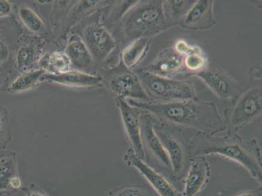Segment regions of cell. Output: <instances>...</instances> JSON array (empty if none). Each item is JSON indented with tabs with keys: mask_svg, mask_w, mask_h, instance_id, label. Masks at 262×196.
Returning a JSON list of instances; mask_svg holds the SVG:
<instances>
[{
	"mask_svg": "<svg viewBox=\"0 0 262 196\" xmlns=\"http://www.w3.org/2000/svg\"><path fill=\"white\" fill-rule=\"evenodd\" d=\"M131 106L151 114L156 121L173 127L195 129L216 135L226 130L225 119L213 102L195 99L171 102L126 100Z\"/></svg>",
	"mask_w": 262,
	"mask_h": 196,
	"instance_id": "1",
	"label": "cell"
},
{
	"mask_svg": "<svg viewBox=\"0 0 262 196\" xmlns=\"http://www.w3.org/2000/svg\"><path fill=\"white\" fill-rule=\"evenodd\" d=\"M189 149L191 160L216 154L237 162L261 186V150L256 139L245 140L238 133L216 136L199 131L190 140Z\"/></svg>",
	"mask_w": 262,
	"mask_h": 196,
	"instance_id": "2",
	"label": "cell"
},
{
	"mask_svg": "<svg viewBox=\"0 0 262 196\" xmlns=\"http://www.w3.org/2000/svg\"><path fill=\"white\" fill-rule=\"evenodd\" d=\"M122 23L124 34L131 42L155 38L173 28L164 16L163 0L137 1L123 16Z\"/></svg>",
	"mask_w": 262,
	"mask_h": 196,
	"instance_id": "3",
	"label": "cell"
},
{
	"mask_svg": "<svg viewBox=\"0 0 262 196\" xmlns=\"http://www.w3.org/2000/svg\"><path fill=\"white\" fill-rule=\"evenodd\" d=\"M262 114L261 82H249L248 87L225 111L226 131L235 134L248 124L260 120Z\"/></svg>",
	"mask_w": 262,
	"mask_h": 196,
	"instance_id": "4",
	"label": "cell"
},
{
	"mask_svg": "<svg viewBox=\"0 0 262 196\" xmlns=\"http://www.w3.org/2000/svg\"><path fill=\"white\" fill-rule=\"evenodd\" d=\"M150 101L171 102L195 99L194 84L187 80L162 77L140 68L135 71Z\"/></svg>",
	"mask_w": 262,
	"mask_h": 196,
	"instance_id": "5",
	"label": "cell"
},
{
	"mask_svg": "<svg viewBox=\"0 0 262 196\" xmlns=\"http://www.w3.org/2000/svg\"><path fill=\"white\" fill-rule=\"evenodd\" d=\"M154 130L170 159L172 167L171 182L182 180L191 163L189 145L183 138L182 129L161 123L154 118Z\"/></svg>",
	"mask_w": 262,
	"mask_h": 196,
	"instance_id": "6",
	"label": "cell"
},
{
	"mask_svg": "<svg viewBox=\"0 0 262 196\" xmlns=\"http://www.w3.org/2000/svg\"><path fill=\"white\" fill-rule=\"evenodd\" d=\"M154 123V117L142 111L140 116V130L144 162L171 182L172 167L171 162L167 152L155 133Z\"/></svg>",
	"mask_w": 262,
	"mask_h": 196,
	"instance_id": "7",
	"label": "cell"
},
{
	"mask_svg": "<svg viewBox=\"0 0 262 196\" xmlns=\"http://www.w3.org/2000/svg\"><path fill=\"white\" fill-rule=\"evenodd\" d=\"M190 76L199 79L219 99L231 104L244 90L241 84L220 66L209 64L202 71Z\"/></svg>",
	"mask_w": 262,
	"mask_h": 196,
	"instance_id": "8",
	"label": "cell"
},
{
	"mask_svg": "<svg viewBox=\"0 0 262 196\" xmlns=\"http://www.w3.org/2000/svg\"><path fill=\"white\" fill-rule=\"evenodd\" d=\"M118 71L109 83L110 88L117 97L125 100L150 101L135 71L126 68L123 64Z\"/></svg>",
	"mask_w": 262,
	"mask_h": 196,
	"instance_id": "9",
	"label": "cell"
},
{
	"mask_svg": "<svg viewBox=\"0 0 262 196\" xmlns=\"http://www.w3.org/2000/svg\"><path fill=\"white\" fill-rule=\"evenodd\" d=\"M124 159L128 166L135 167L144 177L159 196H182L169 179L139 159L131 148L126 152Z\"/></svg>",
	"mask_w": 262,
	"mask_h": 196,
	"instance_id": "10",
	"label": "cell"
},
{
	"mask_svg": "<svg viewBox=\"0 0 262 196\" xmlns=\"http://www.w3.org/2000/svg\"><path fill=\"white\" fill-rule=\"evenodd\" d=\"M185 56L174 48H166L161 51L154 61L143 70L162 77L175 79L179 75L185 76Z\"/></svg>",
	"mask_w": 262,
	"mask_h": 196,
	"instance_id": "11",
	"label": "cell"
},
{
	"mask_svg": "<svg viewBox=\"0 0 262 196\" xmlns=\"http://www.w3.org/2000/svg\"><path fill=\"white\" fill-rule=\"evenodd\" d=\"M116 104L120 109L121 120L131 149L139 159L144 161L140 130V116L142 111L131 106L125 100L121 98H116Z\"/></svg>",
	"mask_w": 262,
	"mask_h": 196,
	"instance_id": "12",
	"label": "cell"
},
{
	"mask_svg": "<svg viewBox=\"0 0 262 196\" xmlns=\"http://www.w3.org/2000/svg\"><path fill=\"white\" fill-rule=\"evenodd\" d=\"M214 5L213 0L195 2L178 26L190 31L208 30L215 27L217 21L214 13Z\"/></svg>",
	"mask_w": 262,
	"mask_h": 196,
	"instance_id": "13",
	"label": "cell"
},
{
	"mask_svg": "<svg viewBox=\"0 0 262 196\" xmlns=\"http://www.w3.org/2000/svg\"><path fill=\"white\" fill-rule=\"evenodd\" d=\"M83 41L93 59L97 61L105 60L116 47V41L111 33L99 24H94L85 28Z\"/></svg>",
	"mask_w": 262,
	"mask_h": 196,
	"instance_id": "14",
	"label": "cell"
},
{
	"mask_svg": "<svg viewBox=\"0 0 262 196\" xmlns=\"http://www.w3.org/2000/svg\"><path fill=\"white\" fill-rule=\"evenodd\" d=\"M186 176L182 196L199 195L208 185L211 178L210 166L206 156L192 159Z\"/></svg>",
	"mask_w": 262,
	"mask_h": 196,
	"instance_id": "15",
	"label": "cell"
},
{
	"mask_svg": "<svg viewBox=\"0 0 262 196\" xmlns=\"http://www.w3.org/2000/svg\"><path fill=\"white\" fill-rule=\"evenodd\" d=\"M40 81L80 87H99L102 85V80L99 76L77 71H68L57 75L45 73L40 78Z\"/></svg>",
	"mask_w": 262,
	"mask_h": 196,
	"instance_id": "16",
	"label": "cell"
},
{
	"mask_svg": "<svg viewBox=\"0 0 262 196\" xmlns=\"http://www.w3.org/2000/svg\"><path fill=\"white\" fill-rule=\"evenodd\" d=\"M154 39L151 37H140L131 42L123 49L121 54L123 65L131 70L139 66L148 54Z\"/></svg>",
	"mask_w": 262,
	"mask_h": 196,
	"instance_id": "17",
	"label": "cell"
},
{
	"mask_svg": "<svg viewBox=\"0 0 262 196\" xmlns=\"http://www.w3.org/2000/svg\"><path fill=\"white\" fill-rule=\"evenodd\" d=\"M66 54L74 66L78 68H87L92 63L93 58L84 41L77 35L70 38Z\"/></svg>",
	"mask_w": 262,
	"mask_h": 196,
	"instance_id": "18",
	"label": "cell"
},
{
	"mask_svg": "<svg viewBox=\"0 0 262 196\" xmlns=\"http://www.w3.org/2000/svg\"><path fill=\"white\" fill-rule=\"evenodd\" d=\"M196 0H163L164 16L172 27L178 26Z\"/></svg>",
	"mask_w": 262,
	"mask_h": 196,
	"instance_id": "19",
	"label": "cell"
},
{
	"mask_svg": "<svg viewBox=\"0 0 262 196\" xmlns=\"http://www.w3.org/2000/svg\"><path fill=\"white\" fill-rule=\"evenodd\" d=\"M41 43L30 42L18 48L15 57V66L19 71L25 73L30 71L31 68L36 61L38 56L41 51Z\"/></svg>",
	"mask_w": 262,
	"mask_h": 196,
	"instance_id": "20",
	"label": "cell"
},
{
	"mask_svg": "<svg viewBox=\"0 0 262 196\" xmlns=\"http://www.w3.org/2000/svg\"><path fill=\"white\" fill-rule=\"evenodd\" d=\"M40 69L49 74H60L69 71L71 62L66 53L54 51L49 52L40 57L38 62Z\"/></svg>",
	"mask_w": 262,
	"mask_h": 196,
	"instance_id": "21",
	"label": "cell"
},
{
	"mask_svg": "<svg viewBox=\"0 0 262 196\" xmlns=\"http://www.w3.org/2000/svg\"><path fill=\"white\" fill-rule=\"evenodd\" d=\"M44 74L45 71L40 69L26 71L11 83L7 91L11 94H16L29 90L40 81Z\"/></svg>",
	"mask_w": 262,
	"mask_h": 196,
	"instance_id": "22",
	"label": "cell"
},
{
	"mask_svg": "<svg viewBox=\"0 0 262 196\" xmlns=\"http://www.w3.org/2000/svg\"><path fill=\"white\" fill-rule=\"evenodd\" d=\"M16 160L11 153L6 152L0 159V192L11 188L12 181L16 178Z\"/></svg>",
	"mask_w": 262,
	"mask_h": 196,
	"instance_id": "23",
	"label": "cell"
},
{
	"mask_svg": "<svg viewBox=\"0 0 262 196\" xmlns=\"http://www.w3.org/2000/svg\"><path fill=\"white\" fill-rule=\"evenodd\" d=\"M209 64L208 58L202 49L201 51L193 52L185 56L184 66L185 76H190L193 74L199 72Z\"/></svg>",
	"mask_w": 262,
	"mask_h": 196,
	"instance_id": "24",
	"label": "cell"
},
{
	"mask_svg": "<svg viewBox=\"0 0 262 196\" xmlns=\"http://www.w3.org/2000/svg\"><path fill=\"white\" fill-rule=\"evenodd\" d=\"M19 16L28 29L33 32H38L43 27V23L39 16L32 9L22 7L19 9Z\"/></svg>",
	"mask_w": 262,
	"mask_h": 196,
	"instance_id": "25",
	"label": "cell"
},
{
	"mask_svg": "<svg viewBox=\"0 0 262 196\" xmlns=\"http://www.w3.org/2000/svg\"><path fill=\"white\" fill-rule=\"evenodd\" d=\"M10 140L8 111L6 107L0 106V152L7 147Z\"/></svg>",
	"mask_w": 262,
	"mask_h": 196,
	"instance_id": "26",
	"label": "cell"
},
{
	"mask_svg": "<svg viewBox=\"0 0 262 196\" xmlns=\"http://www.w3.org/2000/svg\"><path fill=\"white\" fill-rule=\"evenodd\" d=\"M111 196H157L150 189L143 185H128L116 189Z\"/></svg>",
	"mask_w": 262,
	"mask_h": 196,
	"instance_id": "27",
	"label": "cell"
},
{
	"mask_svg": "<svg viewBox=\"0 0 262 196\" xmlns=\"http://www.w3.org/2000/svg\"><path fill=\"white\" fill-rule=\"evenodd\" d=\"M11 50L7 37L3 30L0 29V66L8 61L10 56Z\"/></svg>",
	"mask_w": 262,
	"mask_h": 196,
	"instance_id": "28",
	"label": "cell"
},
{
	"mask_svg": "<svg viewBox=\"0 0 262 196\" xmlns=\"http://www.w3.org/2000/svg\"><path fill=\"white\" fill-rule=\"evenodd\" d=\"M173 48L180 52V54L185 56L187 55L198 52L202 50L201 48L197 45H190L185 40H180L176 42Z\"/></svg>",
	"mask_w": 262,
	"mask_h": 196,
	"instance_id": "29",
	"label": "cell"
},
{
	"mask_svg": "<svg viewBox=\"0 0 262 196\" xmlns=\"http://www.w3.org/2000/svg\"><path fill=\"white\" fill-rule=\"evenodd\" d=\"M250 82H261V63L254 64L249 70Z\"/></svg>",
	"mask_w": 262,
	"mask_h": 196,
	"instance_id": "30",
	"label": "cell"
},
{
	"mask_svg": "<svg viewBox=\"0 0 262 196\" xmlns=\"http://www.w3.org/2000/svg\"><path fill=\"white\" fill-rule=\"evenodd\" d=\"M11 12V4L6 0H0V17L9 15Z\"/></svg>",
	"mask_w": 262,
	"mask_h": 196,
	"instance_id": "31",
	"label": "cell"
},
{
	"mask_svg": "<svg viewBox=\"0 0 262 196\" xmlns=\"http://www.w3.org/2000/svg\"><path fill=\"white\" fill-rule=\"evenodd\" d=\"M234 196H261V186L254 190L245 191V192L238 193Z\"/></svg>",
	"mask_w": 262,
	"mask_h": 196,
	"instance_id": "32",
	"label": "cell"
},
{
	"mask_svg": "<svg viewBox=\"0 0 262 196\" xmlns=\"http://www.w3.org/2000/svg\"><path fill=\"white\" fill-rule=\"evenodd\" d=\"M7 81H8V75L6 73L0 71V88L3 87Z\"/></svg>",
	"mask_w": 262,
	"mask_h": 196,
	"instance_id": "33",
	"label": "cell"
},
{
	"mask_svg": "<svg viewBox=\"0 0 262 196\" xmlns=\"http://www.w3.org/2000/svg\"><path fill=\"white\" fill-rule=\"evenodd\" d=\"M28 196H47L46 195H44L43 193L38 192V191H32L31 192Z\"/></svg>",
	"mask_w": 262,
	"mask_h": 196,
	"instance_id": "34",
	"label": "cell"
},
{
	"mask_svg": "<svg viewBox=\"0 0 262 196\" xmlns=\"http://www.w3.org/2000/svg\"><path fill=\"white\" fill-rule=\"evenodd\" d=\"M6 154V152H0V159H2V157L4 156V154Z\"/></svg>",
	"mask_w": 262,
	"mask_h": 196,
	"instance_id": "35",
	"label": "cell"
}]
</instances>
